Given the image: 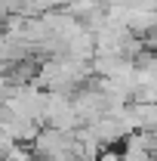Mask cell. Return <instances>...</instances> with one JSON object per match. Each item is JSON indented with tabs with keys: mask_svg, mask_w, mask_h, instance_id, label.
Segmentation results:
<instances>
[{
	"mask_svg": "<svg viewBox=\"0 0 157 161\" xmlns=\"http://www.w3.org/2000/svg\"><path fill=\"white\" fill-rule=\"evenodd\" d=\"M133 105V118H136V130L145 133H157V102H129Z\"/></svg>",
	"mask_w": 157,
	"mask_h": 161,
	"instance_id": "obj_1",
	"label": "cell"
},
{
	"mask_svg": "<svg viewBox=\"0 0 157 161\" xmlns=\"http://www.w3.org/2000/svg\"><path fill=\"white\" fill-rule=\"evenodd\" d=\"M96 161H123V155H120V152H114V146H108V149H102V152H99Z\"/></svg>",
	"mask_w": 157,
	"mask_h": 161,
	"instance_id": "obj_2",
	"label": "cell"
}]
</instances>
